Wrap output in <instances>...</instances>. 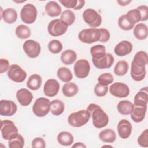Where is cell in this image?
<instances>
[{
    "label": "cell",
    "instance_id": "816d5d0a",
    "mask_svg": "<svg viewBox=\"0 0 148 148\" xmlns=\"http://www.w3.org/2000/svg\"><path fill=\"white\" fill-rule=\"evenodd\" d=\"M102 147H113V146H111V145H104V146H103Z\"/></svg>",
    "mask_w": 148,
    "mask_h": 148
},
{
    "label": "cell",
    "instance_id": "d590c367",
    "mask_svg": "<svg viewBox=\"0 0 148 148\" xmlns=\"http://www.w3.org/2000/svg\"><path fill=\"white\" fill-rule=\"evenodd\" d=\"M90 53L92 59L100 58L106 53L105 46L102 45H94L91 47Z\"/></svg>",
    "mask_w": 148,
    "mask_h": 148
},
{
    "label": "cell",
    "instance_id": "ee69618b",
    "mask_svg": "<svg viewBox=\"0 0 148 148\" xmlns=\"http://www.w3.org/2000/svg\"><path fill=\"white\" fill-rule=\"evenodd\" d=\"M138 145L142 147H148V130H145L137 140Z\"/></svg>",
    "mask_w": 148,
    "mask_h": 148
},
{
    "label": "cell",
    "instance_id": "7402d4cb",
    "mask_svg": "<svg viewBox=\"0 0 148 148\" xmlns=\"http://www.w3.org/2000/svg\"><path fill=\"white\" fill-rule=\"evenodd\" d=\"M1 19H3L5 23L11 24L16 21L17 13L14 9L9 8L3 10L1 7Z\"/></svg>",
    "mask_w": 148,
    "mask_h": 148
},
{
    "label": "cell",
    "instance_id": "7c38bea8",
    "mask_svg": "<svg viewBox=\"0 0 148 148\" xmlns=\"http://www.w3.org/2000/svg\"><path fill=\"white\" fill-rule=\"evenodd\" d=\"M23 47L27 56L31 58L38 57L41 51L40 44L37 41L32 39L25 41Z\"/></svg>",
    "mask_w": 148,
    "mask_h": 148
},
{
    "label": "cell",
    "instance_id": "4fadbf2b",
    "mask_svg": "<svg viewBox=\"0 0 148 148\" xmlns=\"http://www.w3.org/2000/svg\"><path fill=\"white\" fill-rule=\"evenodd\" d=\"M109 92L114 97L125 98L129 95L130 90L126 84L121 82H115L109 87Z\"/></svg>",
    "mask_w": 148,
    "mask_h": 148
},
{
    "label": "cell",
    "instance_id": "d6986e66",
    "mask_svg": "<svg viewBox=\"0 0 148 148\" xmlns=\"http://www.w3.org/2000/svg\"><path fill=\"white\" fill-rule=\"evenodd\" d=\"M33 98L31 92L27 88H21L16 92V98L20 104L23 106L29 105Z\"/></svg>",
    "mask_w": 148,
    "mask_h": 148
},
{
    "label": "cell",
    "instance_id": "8fae6325",
    "mask_svg": "<svg viewBox=\"0 0 148 148\" xmlns=\"http://www.w3.org/2000/svg\"><path fill=\"white\" fill-rule=\"evenodd\" d=\"M75 75L79 79H84L87 77L90 71V65L86 59L77 60L73 66Z\"/></svg>",
    "mask_w": 148,
    "mask_h": 148
},
{
    "label": "cell",
    "instance_id": "b9f144b4",
    "mask_svg": "<svg viewBox=\"0 0 148 148\" xmlns=\"http://www.w3.org/2000/svg\"><path fill=\"white\" fill-rule=\"evenodd\" d=\"M113 76L110 73H103L98 77V83L105 86L109 85L113 82Z\"/></svg>",
    "mask_w": 148,
    "mask_h": 148
},
{
    "label": "cell",
    "instance_id": "603a6c76",
    "mask_svg": "<svg viewBox=\"0 0 148 148\" xmlns=\"http://www.w3.org/2000/svg\"><path fill=\"white\" fill-rule=\"evenodd\" d=\"M147 87H143L134 97V105L140 106H147L148 102Z\"/></svg>",
    "mask_w": 148,
    "mask_h": 148
},
{
    "label": "cell",
    "instance_id": "f907efd6",
    "mask_svg": "<svg viewBox=\"0 0 148 148\" xmlns=\"http://www.w3.org/2000/svg\"><path fill=\"white\" fill-rule=\"evenodd\" d=\"M131 1L130 0H120V1H117V2L119 4V5L122 6H125L128 5L129 3H130Z\"/></svg>",
    "mask_w": 148,
    "mask_h": 148
},
{
    "label": "cell",
    "instance_id": "f546056e",
    "mask_svg": "<svg viewBox=\"0 0 148 148\" xmlns=\"http://www.w3.org/2000/svg\"><path fill=\"white\" fill-rule=\"evenodd\" d=\"M65 105L62 101L59 99L53 100L50 102V112L56 116L61 115L64 111Z\"/></svg>",
    "mask_w": 148,
    "mask_h": 148
},
{
    "label": "cell",
    "instance_id": "2e32d148",
    "mask_svg": "<svg viewBox=\"0 0 148 148\" xmlns=\"http://www.w3.org/2000/svg\"><path fill=\"white\" fill-rule=\"evenodd\" d=\"M60 90V84L54 79H49L43 86L44 94L49 97H53L57 95Z\"/></svg>",
    "mask_w": 148,
    "mask_h": 148
},
{
    "label": "cell",
    "instance_id": "7dc6e473",
    "mask_svg": "<svg viewBox=\"0 0 148 148\" xmlns=\"http://www.w3.org/2000/svg\"><path fill=\"white\" fill-rule=\"evenodd\" d=\"M101 32V39L99 40L100 42L105 43L108 42L110 39V35L109 31L105 28H99Z\"/></svg>",
    "mask_w": 148,
    "mask_h": 148
},
{
    "label": "cell",
    "instance_id": "ac0fdd59",
    "mask_svg": "<svg viewBox=\"0 0 148 148\" xmlns=\"http://www.w3.org/2000/svg\"><path fill=\"white\" fill-rule=\"evenodd\" d=\"M132 44L128 40H122L118 43L114 48L115 54L119 57H123L130 54L132 50Z\"/></svg>",
    "mask_w": 148,
    "mask_h": 148
},
{
    "label": "cell",
    "instance_id": "cb8c5ba5",
    "mask_svg": "<svg viewBox=\"0 0 148 148\" xmlns=\"http://www.w3.org/2000/svg\"><path fill=\"white\" fill-rule=\"evenodd\" d=\"M133 34L134 36L138 40L146 39L148 35L147 26L144 23H138L135 26Z\"/></svg>",
    "mask_w": 148,
    "mask_h": 148
},
{
    "label": "cell",
    "instance_id": "74e56055",
    "mask_svg": "<svg viewBox=\"0 0 148 148\" xmlns=\"http://www.w3.org/2000/svg\"><path fill=\"white\" fill-rule=\"evenodd\" d=\"M127 18L133 24L141 21V15L139 10L136 8L129 10L125 14Z\"/></svg>",
    "mask_w": 148,
    "mask_h": 148
},
{
    "label": "cell",
    "instance_id": "ffe728a7",
    "mask_svg": "<svg viewBox=\"0 0 148 148\" xmlns=\"http://www.w3.org/2000/svg\"><path fill=\"white\" fill-rule=\"evenodd\" d=\"M147 106H140L133 104L132 111L130 113L132 120L135 123L142 121L146 116Z\"/></svg>",
    "mask_w": 148,
    "mask_h": 148
},
{
    "label": "cell",
    "instance_id": "4316f807",
    "mask_svg": "<svg viewBox=\"0 0 148 148\" xmlns=\"http://www.w3.org/2000/svg\"><path fill=\"white\" fill-rule=\"evenodd\" d=\"M42 83V80L41 76L38 74H32L31 75L27 82V86L28 88L32 91H35L38 90Z\"/></svg>",
    "mask_w": 148,
    "mask_h": 148
},
{
    "label": "cell",
    "instance_id": "277c9868",
    "mask_svg": "<svg viewBox=\"0 0 148 148\" xmlns=\"http://www.w3.org/2000/svg\"><path fill=\"white\" fill-rule=\"evenodd\" d=\"M78 38L80 42L86 44H91L99 41L101 39V32L99 28H90L80 31Z\"/></svg>",
    "mask_w": 148,
    "mask_h": 148
},
{
    "label": "cell",
    "instance_id": "5b68a950",
    "mask_svg": "<svg viewBox=\"0 0 148 148\" xmlns=\"http://www.w3.org/2000/svg\"><path fill=\"white\" fill-rule=\"evenodd\" d=\"M50 101L48 98L40 97L36 99L32 106L34 114L39 117L46 116L50 112Z\"/></svg>",
    "mask_w": 148,
    "mask_h": 148
},
{
    "label": "cell",
    "instance_id": "f1b7e54d",
    "mask_svg": "<svg viewBox=\"0 0 148 148\" xmlns=\"http://www.w3.org/2000/svg\"><path fill=\"white\" fill-rule=\"evenodd\" d=\"M58 142L65 146H71L73 142V136L72 134L68 131H62L60 132L57 137Z\"/></svg>",
    "mask_w": 148,
    "mask_h": 148
},
{
    "label": "cell",
    "instance_id": "60d3db41",
    "mask_svg": "<svg viewBox=\"0 0 148 148\" xmlns=\"http://www.w3.org/2000/svg\"><path fill=\"white\" fill-rule=\"evenodd\" d=\"M8 146L10 148H23L24 146V138L18 134L16 137L9 140Z\"/></svg>",
    "mask_w": 148,
    "mask_h": 148
},
{
    "label": "cell",
    "instance_id": "52a82bcc",
    "mask_svg": "<svg viewBox=\"0 0 148 148\" xmlns=\"http://www.w3.org/2000/svg\"><path fill=\"white\" fill-rule=\"evenodd\" d=\"M37 16V9L36 7L31 3H27L23 6L20 11V18L21 21L27 24L34 23L36 19Z\"/></svg>",
    "mask_w": 148,
    "mask_h": 148
},
{
    "label": "cell",
    "instance_id": "4dcf8cb0",
    "mask_svg": "<svg viewBox=\"0 0 148 148\" xmlns=\"http://www.w3.org/2000/svg\"><path fill=\"white\" fill-rule=\"evenodd\" d=\"M59 2L64 7L74 10H80L85 5L84 0H60Z\"/></svg>",
    "mask_w": 148,
    "mask_h": 148
},
{
    "label": "cell",
    "instance_id": "30bf717a",
    "mask_svg": "<svg viewBox=\"0 0 148 148\" xmlns=\"http://www.w3.org/2000/svg\"><path fill=\"white\" fill-rule=\"evenodd\" d=\"M7 75L11 80L16 83H21L27 77L26 72L17 64L10 65L7 71Z\"/></svg>",
    "mask_w": 148,
    "mask_h": 148
},
{
    "label": "cell",
    "instance_id": "7bdbcfd3",
    "mask_svg": "<svg viewBox=\"0 0 148 148\" xmlns=\"http://www.w3.org/2000/svg\"><path fill=\"white\" fill-rule=\"evenodd\" d=\"M108 86H105L100 83H97L94 88L95 94L99 97H104L108 92Z\"/></svg>",
    "mask_w": 148,
    "mask_h": 148
},
{
    "label": "cell",
    "instance_id": "d6a6232c",
    "mask_svg": "<svg viewBox=\"0 0 148 148\" xmlns=\"http://www.w3.org/2000/svg\"><path fill=\"white\" fill-rule=\"evenodd\" d=\"M57 77L63 82H69L73 78V75L71 70L65 66L60 67L57 72Z\"/></svg>",
    "mask_w": 148,
    "mask_h": 148
},
{
    "label": "cell",
    "instance_id": "9c48e42d",
    "mask_svg": "<svg viewBox=\"0 0 148 148\" xmlns=\"http://www.w3.org/2000/svg\"><path fill=\"white\" fill-rule=\"evenodd\" d=\"M68 25L61 19H54L49 22L47 31L52 36H59L64 35L68 29Z\"/></svg>",
    "mask_w": 148,
    "mask_h": 148
},
{
    "label": "cell",
    "instance_id": "8d00e7d4",
    "mask_svg": "<svg viewBox=\"0 0 148 148\" xmlns=\"http://www.w3.org/2000/svg\"><path fill=\"white\" fill-rule=\"evenodd\" d=\"M76 16L75 13L69 9L65 10L61 14L60 19L65 22L68 26L72 25L75 21Z\"/></svg>",
    "mask_w": 148,
    "mask_h": 148
},
{
    "label": "cell",
    "instance_id": "bcb514c9",
    "mask_svg": "<svg viewBox=\"0 0 148 148\" xmlns=\"http://www.w3.org/2000/svg\"><path fill=\"white\" fill-rule=\"evenodd\" d=\"M141 15V21H146L148 18V7L146 5H140L137 7Z\"/></svg>",
    "mask_w": 148,
    "mask_h": 148
},
{
    "label": "cell",
    "instance_id": "8992f818",
    "mask_svg": "<svg viewBox=\"0 0 148 148\" xmlns=\"http://www.w3.org/2000/svg\"><path fill=\"white\" fill-rule=\"evenodd\" d=\"M1 132L2 138L8 140L16 137L18 134L17 127L12 121L9 120L1 121Z\"/></svg>",
    "mask_w": 148,
    "mask_h": 148
},
{
    "label": "cell",
    "instance_id": "44dd1931",
    "mask_svg": "<svg viewBox=\"0 0 148 148\" xmlns=\"http://www.w3.org/2000/svg\"><path fill=\"white\" fill-rule=\"evenodd\" d=\"M46 13L51 17H56L61 14V7L58 3L54 1H49L45 6Z\"/></svg>",
    "mask_w": 148,
    "mask_h": 148
},
{
    "label": "cell",
    "instance_id": "3957f363",
    "mask_svg": "<svg viewBox=\"0 0 148 148\" xmlns=\"http://www.w3.org/2000/svg\"><path fill=\"white\" fill-rule=\"evenodd\" d=\"M90 117L87 109L80 110L71 113L68 117V123L73 127H81L88 123Z\"/></svg>",
    "mask_w": 148,
    "mask_h": 148
},
{
    "label": "cell",
    "instance_id": "ba28073f",
    "mask_svg": "<svg viewBox=\"0 0 148 148\" xmlns=\"http://www.w3.org/2000/svg\"><path fill=\"white\" fill-rule=\"evenodd\" d=\"M85 23L91 28H96L101 25L102 23V17L95 10L88 8L86 9L82 14Z\"/></svg>",
    "mask_w": 148,
    "mask_h": 148
},
{
    "label": "cell",
    "instance_id": "681fc988",
    "mask_svg": "<svg viewBox=\"0 0 148 148\" xmlns=\"http://www.w3.org/2000/svg\"><path fill=\"white\" fill-rule=\"evenodd\" d=\"M87 146L82 142H76L72 146V148H86Z\"/></svg>",
    "mask_w": 148,
    "mask_h": 148
},
{
    "label": "cell",
    "instance_id": "c3c4849f",
    "mask_svg": "<svg viewBox=\"0 0 148 148\" xmlns=\"http://www.w3.org/2000/svg\"><path fill=\"white\" fill-rule=\"evenodd\" d=\"M9 62L7 59L1 58L0 59V73L2 74L8 71L9 68Z\"/></svg>",
    "mask_w": 148,
    "mask_h": 148
},
{
    "label": "cell",
    "instance_id": "6da1fadb",
    "mask_svg": "<svg viewBox=\"0 0 148 148\" xmlns=\"http://www.w3.org/2000/svg\"><path fill=\"white\" fill-rule=\"evenodd\" d=\"M148 57L146 52L139 51L134 56L131 65V76L136 82L143 80L146 74L145 66L147 64Z\"/></svg>",
    "mask_w": 148,
    "mask_h": 148
},
{
    "label": "cell",
    "instance_id": "e575fe53",
    "mask_svg": "<svg viewBox=\"0 0 148 148\" xmlns=\"http://www.w3.org/2000/svg\"><path fill=\"white\" fill-rule=\"evenodd\" d=\"M16 35L19 39H26L30 37L31 32L30 28L24 24L18 25L15 30Z\"/></svg>",
    "mask_w": 148,
    "mask_h": 148
},
{
    "label": "cell",
    "instance_id": "e0dca14e",
    "mask_svg": "<svg viewBox=\"0 0 148 148\" xmlns=\"http://www.w3.org/2000/svg\"><path fill=\"white\" fill-rule=\"evenodd\" d=\"M117 130L119 136L121 139H125L130 136L132 132V127L129 120L127 119H122L118 123Z\"/></svg>",
    "mask_w": 148,
    "mask_h": 148
},
{
    "label": "cell",
    "instance_id": "836d02e7",
    "mask_svg": "<svg viewBox=\"0 0 148 148\" xmlns=\"http://www.w3.org/2000/svg\"><path fill=\"white\" fill-rule=\"evenodd\" d=\"M129 65L125 60H120L117 62L114 68V73L119 76H122L127 74L128 71Z\"/></svg>",
    "mask_w": 148,
    "mask_h": 148
},
{
    "label": "cell",
    "instance_id": "f6af8a7d",
    "mask_svg": "<svg viewBox=\"0 0 148 148\" xmlns=\"http://www.w3.org/2000/svg\"><path fill=\"white\" fill-rule=\"evenodd\" d=\"M31 146L33 148H45L46 147V142L43 138L36 137L32 140Z\"/></svg>",
    "mask_w": 148,
    "mask_h": 148
},
{
    "label": "cell",
    "instance_id": "5bb4252c",
    "mask_svg": "<svg viewBox=\"0 0 148 148\" xmlns=\"http://www.w3.org/2000/svg\"><path fill=\"white\" fill-rule=\"evenodd\" d=\"M17 110V105L13 101L2 99L0 101V115L3 116H12Z\"/></svg>",
    "mask_w": 148,
    "mask_h": 148
},
{
    "label": "cell",
    "instance_id": "484cf974",
    "mask_svg": "<svg viewBox=\"0 0 148 148\" xmlns=\"http://www.w3.org/2000/svg\"><path fill=\"white\" fill-rule=\"evenodd\" d=\"M78 91V86L73 82H67L62 87V92L66 97H72L76 95Z\"/></svg>",
    "mask_w": 148,
    "mask_h": 148
},
{
    "label": "cell",
    "instance_id": "d4e9b609",
    "mask_svg": "<svg viewBox=\"0 0 148 148\" xmlns=\"http://www.w3.org/2000/svg\"><path fill=\"white\" fill-rule=\"evenodd\" d=\"M61 62L67 65L73 64L77 59L76 53L71 49H68L64 51L61 54Z\"/></svg>",
    "mask_w": 148,
    "mask_h": 148
},
{
    "label": "cell",
    "instance_id": "f35d334b",
    "mask_svg": "<svg viewBox=\"0 0 148 148\" xmlns=\"http://www.w3.org/2000/svg\"><path fill=\"white\" fill-rule=\"evenodd\" d=\"M47 47L49 51L53 54H58L63 49L62 43L57 39H53L50 41Z\"/></svg>",
    "mask_w": 148,
    "mask_h": 148
},
{
    "label": "cell",
    "instance_id": "9a60e30c",
    "mask_svg": "<svg viewBox=\"0 0 148 148\" xmlns=\"http://www.w3.org/2000/svg\"><path fill=\"white\" fill-rule=\"evenodd\" d=\"M114 58L110 53H106L103 57L98 59H92V61L95 67L99 69L110 68L114 63Z\"/></svg>",
    "mask_w": 148,
    "mask_h": 148
},
{
    "label": "cell",
    "instance_id": "1f68e13d",
    "mask_svg": "<svg viewBox=\"0 0 148 148\" xmlns=\"http://www.w3.org/2000/svg\"><path fill=\"white\" fill-rule=\"evenodd\" d=\"M132 103L128 100L121 101L118 103L117 105V109L119 113L123 115L130 114L132 109Z\"/></svg>",
    "mask_w": 148,
    "mask_h": 148
},
{
    "label": "cell",
    "instance_id": "7a4b0ae2",
    "mask_svg": "<svg viewBox=\"0 0 148 148\" xmlns=\"http://www.w3.org/2000/svg\"><path fill=\"white\" fill-rule=\"evenodd\" d=\"M87 110L92 119V124L97 128L106 127L109 123V117L102 108L95 103H90Z\"/></svg>",
    "mask_w": 148,
    "mask_h": 148
},
{
    "label": "cell",
    "instance_id": "83f0119b",
    "mask_svg": "<svg viewBox=\"0 0 148 148\" xmlns=\"http://www.w3.org/2000/svg\"><path fill=\"white\" fill-rule=\"evenodd\" d=\"M99 138L105 143H113L116 140V134L114 130L108 128L101 131L99 134Z\"/></svg>",
    "mask_w": 148,
    "mask_h": 148
},
{
    "label": "cell",
    "instance_id": "ab89813d",
    "mask_svg": "<svg viewBox=\"0 0 148 148\" xmlns=\"http://www.w3.org/2000/svg\"><path fill=\"white\" fill-rule=\"evenodd\" d=\"M118 25L123 30L129 31L134 27V24H132L126 17L125 14L121 15L118 19Z\"/></svg>",
    "mask_w": 148,
    "mask_h": 148
}]
</instances>
